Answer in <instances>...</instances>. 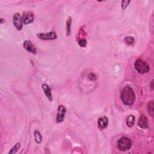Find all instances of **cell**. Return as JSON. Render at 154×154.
<instances>
[{
    "instance_id": "6da1fadb",
    "label": "cell",
    "mask_w": 154,
    "mask_h": 154,
    "mask_svg": "<svg viewBox=\"0 0 154 154\" xmlns=\"http://www.w3.org/2000/svg\"><path fill=\"white\" fill-rule=\"evenodd\" d=\"M120 98L125 105H132L136 101V95L133 89L129 86L124 87L121 91Z\"/></svg>"
},
{
    "instance_id": "7a4b0ae2",
    "label": "cell",
    "mask_w": 154,
    "mask_h": 154,
    "mask_svg": "<svg viewBox=\"0 0 154 154\" xmlns=\"http://www.w3.org/2000/svg\"><path fill=\"white\" fill-rule=\"evenodd\" d=\"M134 68L136 69V71L141 74L147 73L150 69L149 65L146 61L141 59H137L135 61Z\"/></svg>"
},
{
    "instance_id": "3957f363",
    "label": "cell",
    "mask_w": 154,
    "mask_h": 154,
    "mask_svg": "<svg viewBox=\"0 0 154 154\" xmlns=\"http://www.w3.org/2000/svg\"><path fill=\"white\" fill-rule=\"evenodd\" d=\"M118 149L122 151H127L130 150L132 147L131 140L128 137H122L117 141Z\"/></svg>"
},
{
    "instance_id": "277c9868",
    "label": "cell",
    "mask_w": 154,
    "mask_h": 154,
    "mask_svg": "<svg viewBox=\"0 0 154 154\" xmlns=\"http://www.w3.org/2000/svg\"><path fill=\"white\" fill-rule=\"evenodd\" d=\"M37 37L41 40L43 41L55 40L57 38V35L54 32H50L48 33H39L37 34Z\"/></svg>"
},
{
    "instance_id": "5b68a950",
    "label": "cell",
    "mask_w": 154,
    "mask_h": 154,
    "mask_svg": "<svg viewBox=\"0 0 154 154\" xmlns=\"http://www.w3.org/2000/svg\"><path fill=\"white\" fill-rule=\"evenodd\" d=\"M13 22L14 26L18 31H21L23 27V21L19 13H16L13 16Z\"/></svg>"
},
{
    "instance_id": "8992f818",
    "label": "cell",
    "mask_w": 154,
    "mask_h": 154,
    "mask_svg": "<svg viewBox=\"0 0 154 154\" xmlns=\"http://www.w3.org/2000/svg\"><path fill=\"white\" fill-rule=\"evenodd\" d=\"M66 113V110L65 107L62 105H60L58 108V111H57V117H56L57 123H61L63 122Z\"/></svg>"
},
{
    "instance_id": "52a82bcc",
    "label": "cell",
    "mask_w": 154,
    "mask_h": 154,
    "mask_svg": "<svg viewBox=\"0 0 154 154\" xmlns=\"http://www.w3.org/2000/svg\"><path fill=\"white\" fill-rule=\"evenodd\" d=\"M23 22L25 25L32 23L34 21V14L29 11H25L22 16Z\"/></svg>"
},
{
    "instance_id": "ba28073f",
    "label": "cell",
    "mask_w": 154,
    "mask_h": 154,
    "mask_svg": "<svg viewBox=\"0 0 154 154\" xmlns=\"http://www.w3.org/2000/svg\"><path fill=\"white\" fill-rule=\"evenodd\" d=\"M98 128L100 130H103L107 128L108 125V119L107 116H104L99 117L98 120Z\"/></svg>"
},
{
    "instance_id": "9c48e42d",
    "label": "cell",
    "mask_w": 154,
    "mask_h": 154,
    "mask_svg": "<svg viewBox=\"0 0 154 154\" xmlns=\"http://www.w3.org/2000/svg\"><path fill=\"white\" fill-rule=\"evenodd\" d=\"M23 46L28 52L33 54H36V48L31 41L26 40L23 43Z\"/></svg>"
},
{
    "instance_id": "30bf717a",
    "label": "cell",
    "mask_w": 154,
    "mask_h": 154,
    "mask_svg": "<svg viewBox=\"0 0 154 154\" xmlns=\"http://www.w3.org/2000/svg\"><path fill=\"white\" fill-rule=\"evenodd\" d=\"M138 125L142 129H146L148 127V120L145 115L141 114L140 116L138 121Z\"/></svg>"
},
{
    "instance_id": "8fae6325",
    "label": "cell",
    "mask_w": 154,
    "mask_h": 154,
    "mask_svg": "<svg viewBox=\"0 0 154 154\" xmlns=\"http://www.w3.org/2000/svg\"><path fill=\"white\" fill-rule=\"evenodd\" d=\"M42 87L46 98L48 99L49 101L51 102L52 101V92H51V88L46 84H43Z\"/></svg>"
},
{
    "instance_id": "7c38bea8",
    "label": "cell",
    "mask_w": 154,
    "mask_h": 154,
    "mask_svg": "<svg viewBox=\"0 0 154 154\" xmlns=\"http://www.w3.org/2000/svg\"><path fill=\"white\" fill-rule=\"evenodd\" d=\"M71 24H72V18L69 16L67 18L66 22V36H69L71 35Z\"/></svg>"
},
{
    "instance_id": "4fadbf2b",
    "label": "cell",
    "mask_w": 154,
    "mask_h": 154,
    "mask_svg": "<svg viewBox=\"0 0 154 154\" xmlns=\"http://www.w3.org/2000/svg\"><path fill=\"white\" fill-rule=\"evenodd\" d=\"M135 120H136V118H135L134 116H133V115L129 116L127 119V126L130 128L133 127L135 124Z\"/></svg>"
},
{
    "instance_id": "5bb4252c",
    "label": "cell",
    "mask_w": 154,
    "mask_h": 154,
    "mask_svg": "<svg viewBox=\"0 0 154 154\" xmlns=\"http://www.w3.org/2000/svg\"><path fill=\"white\" fill-rule=\"evenodd\" d=\"M35 141L38 144H40L42 141V136L41 133L38 130H35Z\"/></svg>"
},
{
    "instance_id": "9a60e30c",
    "label": "cell",
    "mask_w": 154,
    "mask_h": 154,
    "mask_svg": "<svg viewBox=\"0 0 154 154\" xmlns=\"http://www.w3.org/2000/svg\"><path fill=\"white\" fill-rule=\"evenodd\" d=\"M147 110H148V113L149 114L153 116V101L152 100L150 101H149L148 103H147Z\"/></svg>"
},
{
    "instance_id": "2e32d148",
    "label": "cell",
    "mask_w": 154,
    "mask_h": 154,
    "mask_svg": "<svg viewBox=\"0 0 154 154\" xmlns=\"http://www.w3.org/2000/svg\"><path fill=\"white\" fill-rule=\"evenodd\" d=\"M21 147V144L19 143H17L15 144V146L11 149V150L9 151V154H13V153H16L18 150Z\"/></svg>"
},
{
    "instance_id": "e0dca14e",
    "label": "cell",
    "mask_w": 154,
    "mask_h": 154,
    "mask_svg": "<svg viewBox=\"0 0 154 154\" xmlns=\"http://www.w3.org/2000/svg\"><path fill=\"white\" fill-rule=\"evenodd\" d=\"M125 41L128 45H132L134 43V38L132 36H127L125 39Z\"/></svg>"
},
{
    "instance_id": "ac0fdd59",
    "label": "cell",
    "mask_w": 154,
    "mask_h": 154,
    "mask_svg": "<svg viewBox=\"0 0 154 154\" xmlns=\"http://www.w3.org/2000/svg\"><path fill=\"white\" fill-rule=\"evenodd\" d=\"M131 1L129 0V1H126V0H124V1H122V10H125L127 7L129 6V4L131 3Z\"/></svg>"
},
{
    "instance_id": "d6986e66",
    "label": "cell",
    "mask_w": 154,
    "mask_h": 154,
    "mask_svg": "<svg viewBox=\"0 0 154 154\" xmlns=\"http://www.w3.org/2000/svg\"><path fill=\"white\" fill-rule=\"evenodd\" d=\"M87 78L91 81H95L97 80V76L94 73H90L88 76H87Z\"/></svg>"
},
{
    "instance_id": "ffe728a7",
    "label": "cell",
    "mask_w": 154,
    "mask_h": 154,
    "mask_svg": "<svg viewBox=\"0 0 154 154\" xmlns=\"http://www.w3.org/2000/svg\"><path fill=\"white\" fill-rule=\"evenodd\" d=\"M78 45L81 47H85L87 45V41L85 39H81L78 41Z\"/></svg>"
},
{
    "instance_id": "44dd1931",
    "label": "cell",
    "mask_w": 154,
    "mask_h": 154,
    "mask_svg": "<svg viewBox=\"0 0 154 154\" xmlns=\"http://www.w3.org/2000/svg\"><path fill=\"white\" fill-rule=\"evenodd\" d=\"M150 88L152 89V90H153V80H152L150 83Z\"/></svg>"
}]
</instances>
